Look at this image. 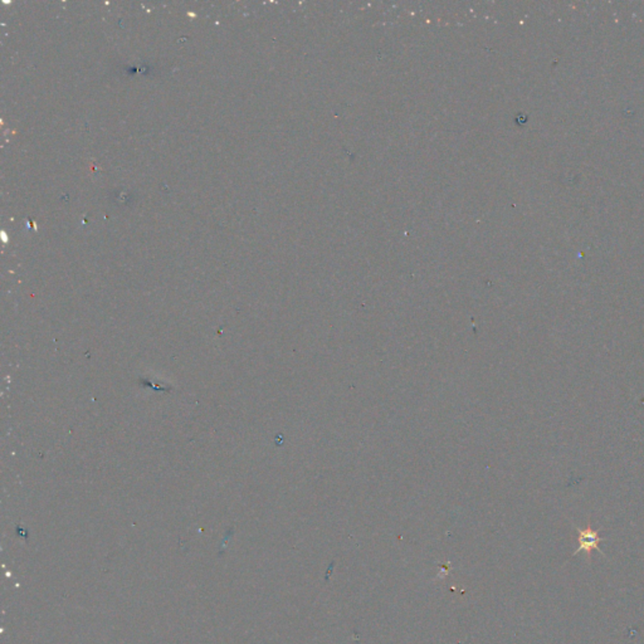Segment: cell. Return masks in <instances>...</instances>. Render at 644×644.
I'll use <instances>...</instances> for the list:
<instances>
[{
  "instance_id": "cell-1",
  "label": "cell",
  "mask_w": 644,
  "mask_h": 644,
  "mask_svg": "<svg viewBox=\"0 0 644 644\" xmlns=\"http://www.w3.org/2000/svg\"><path fill=\"white\" fill-rule=\"evenodd\" d=\"M576 531H578V541H579V548L575 551L573 556L579 555L581 553H585L587 554V560H590V556H592V551L593 550H597L599 551L600 555H604V553L600 550L599 544L601 541H604L603 537H600L599 531L598 530H594L590 523L587 525L585 529H581V527H576Z\"/></svg>"
}]
</instances>
